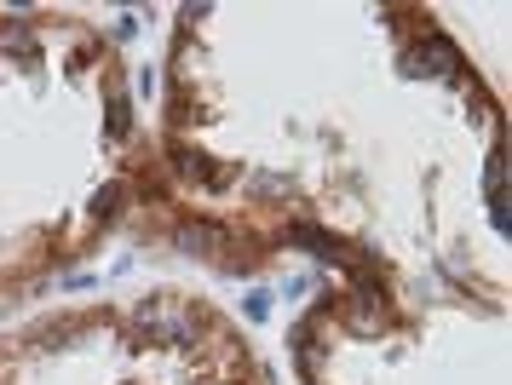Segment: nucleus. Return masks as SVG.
Segmentation results:
<instances>
[{
  "instance_id": "nucleus-1",
  "label": "nucleus",
  "mask_w": 512,
  "mask_h": 385,
  "mask_svg": "<svg viewBox=\"0 0 512 385\" xmlns=\"http://www.w3.org/2000/svg\"><path fill=\"white\" fill-rule=\"evenodd\" d=\"M139 184L121 52L75 12H0V305L93 259Z\"/></svg>"
},
{
  "instance_id": "nucleus-2",
  "label": "nucleus",
  "mask_w": 512,
  "mask_h": 385,
  "mask_svg": "<svg viewBox=\"0 0 512 385\" xmlns=\"http://www.w3.org/2000/svg\"><path fill=\"white\" fill-rule=\"evenodd\" d=\"M507 311L455 288L346 276L294 322L305 385H507Z\"/></svg>"
},
{
  "instance_id": "nucleus-3",
  "label": "nucleus",
  "mask_w": 512,
  "mask_h": 385,
  "mask_svg": "<svg viewBox=\"0 0 512 385\" xmlns=\"http://www.w3.org/2000/svg\"><path fill=\"white\" fill-rule=\"evenodd\" d=\"M0 385H271L254 345L202 294L58 311L0 334Z\"/></svg>"
}]
</instances>
